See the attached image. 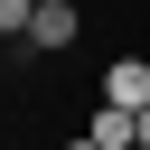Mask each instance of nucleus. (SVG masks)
Returning <instances> with one entry per match:
<instances>
[{"instance_id": "1", "label": "nucleus", "mask_w": 150, "mask_h": 150, "mask_svg": "<svg viewBox=\"0 0 150 150\" xmlns=\"http://www.w3.org/2000/svg\"><path fill=\"white\" fill-rule=\"evenodd\" d=\"M103 103L141 112V103H150V56H112V66H103Z\"/></svg>"}, {"instance_id": "2", "label": "nucleus", "mask_w": 150, "mask_h": 150, "mask_svg": "<svg viewBox=\"0 0 150 150\" xmlns=\"http://www.w3.org/2000/svg\"><path fill=\"white\" fill-rule=\"evenodd\" d=\"M28 47H75V0H38V19H28Z\"/></svg>"}, {"instance_id": "3", "label": "nucleus", "mask_w": 150, "mask_h": 150, "mask_svg": "<svg viewBox=\"0 0 150 150\" xmlns=\"http://www.w3.org/2000/svg\"><path fill=\"white\" fill-rule=\"evenodd\" d=\"M84 131H94L103 150H141V131H131V112H122V103H94V122H84Z\"/></svg>"}, {"instance_id": "4", "label": "nucleus", "mask_w": 150, "mask_h": 150, "mask_svg": "<svg viewBox=\"0 0 150 150\" xmlns=\"http://www.w3.org/2000/svg\"><path fill=\"white\" fill-rule=\"evenodd\" d=\"M28 19H38V0H0V38H28Z\"/></svg>"}, {"instance_id": "5", "label": "nucleus", "mask_w": 150, "mask_h": 150, "mask_svg": "<svg viewBox=\"0 0 150 150\" xmlns=\"http://www.w3.org/2000/svg\"><path fill=\"white\" fill-rule=\"evenodd\" d=\"M75 150H103V141H94V131H84V141H75Z\"/></svg>"}, {"instance_id": "6", "label": "nucleus", "mask_w": 150, "mask_h": 150, "mask_svg": "<svg viewBox=\"0 0 150 150\" xmlns=\"http://www.w3.org/2000/svg\"><path fill=\"white\" fill-rule=\"evenodd\" d=\"M0 56H9V38H0Z\"/></svg>"}]
</instances>
